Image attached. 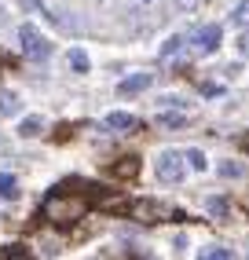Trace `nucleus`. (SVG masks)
Returning <instances> with one entry per match:
<instances>
[{
	"label": "nucleus",
	"instance_id": "nucleus-1",
	"mask_svg": "<svg viewBox=\"0 0 249 260\" xmlns=\"http://www.w3.org/2000/svg\"><path fill=\"white\" fill-rule=\"evenodd\" d=\"M88 209V198L81 194H66V187H55L51 194L44 198V216L55 223V228H70V223H77Z\"/></svg>",
	"mask_w": 249,
	"mask_h": 260
},
{
	"label": "nucleus",
	"instance_id": "nucleus-2",
	"mask_svg": "<svg viewBox=\"0 0 249 260\" xmlns=\"http://www.w3.org/2000/svg\"><path fill=\"white\" fill-rule=\"evenodd\" d=\"M19 44H22V55H26V59H33V62H41V59H48V55H51V41L44 37L37 26H29V22L19 29Z\"/></svg>",
	"mask_w": 249,
	"mask_h": 260
},
{
	"label": "nucleus",
	"instance_id": "nucleus-3",
	"mask_svg": "<svg viewBox=\"0 0 249 260\" xmlns=\"http://www.w3.org/2000/svg\"><path fill=\"white\" fill-rule=\"evenodd\" d=\"M187 172V154L180 150H162L158 154V180L162 183H180Z\"/></svg>",
	"mask_w": 249,
	"mask_h": 260
},
{
	"label": "nucleus",
	"instance_id": "nucleus-4",
	"mask_svg": "<svg viewBox=\"0 0 249 260\" xmlns=\"http://www.w3.org/2000/svg\"><path fill=\"white\" fill-rule=\"evenodd\" d=\"M220 41H224V29H220L216 22L202 26V29L191 37V44H194V51H198V55H209V51H216V48H220Z\"/></svg>",
	"mask_w": 249,
	"mask_h": 260
},
{
	"label": "nucleus",
	"instance_id": "nucleus-5",
	"mask_svg": "<svg viewBox=\"0 0 249 260\" xmlns=\"http://www.w3.org/2000/svg\"><path fill=\"white\" fill-rule=\"evenodd\" d=\"M132 216H136L139 223H158L162 216H172V213H169V205L154 202V198H143V202H136V205H132Z\"/></svg>",
	"mask_w": 249,
	"mask_h": 260
},
{
	"label": "nucleus",
	"instance_id": "nucleus-6",
	"mask_svg": "<svg viewBox=\"0 0 249 260\" xmlns=\"http://www.w3.org/2000/svg\"><path fill=\"white\" fill-rule=\"evenodd\" d=\"M150 81H154V74H132V77H124V81L117 84V92H121V95H139V92L150 88Z\"/></svg>",
	"mask_w": 249,
	"mask_h": 260
},
{
	"label": "nucleus",
	"instance_id": "nucleus-7",
	"mask_svg": "<svg viewBox=\"0 0 249 260\" xmlns=\"http://www.w3.org/2000/svg\"><path fill=\"white\" fill-rule=\"evenodd\" d=\"M110 172H114L117 180H136V176H139V158H136V154H129V158H117V161L110 165Z\"/></svg>",
	"mask_w": 249,
	"mask_h": 260
},
{
	"label": "nucleus",
	"instance_id": "nucleus-8",
	"mask_svg": "<svg viewBox=\"0 0 249 260\" xmlns=\"http://www.w3.org/2000/svg\"><path fill=\"white\" fill-rule=\"evenodd\" d=\"M106 128H114V132H132L139 128V121L132 114H124V110H114V114H106Z\"/></svg>",
	"mask_w": 249,
	"mask_h": 260
},
{
	"label": "nucleus",
	"instance_id": "nucleus-9",
	"mask_svg": "<svg viewBox=\"0 0 249 260\" xmlns=\"http://www.w3.org/2000/svg\"><path fill=\"white\" fill-rule=\"evenodd\" d=\"M44 132V121L33 114V117H22V125H19V136H26V140H33V136H41Z\"/></svg>",
	"mask_w": 249,
	"mask_h": 260
},
{
	"label": "nucleus",
	"instance_id": "nucleus-10",
	"mask_svg": "<svg viewBox=\"0 0 249 260\" xmlns=\"http://www.w3.org/2000/svg\"><path fill=\"white\" fill-rule=\"evenodd\" d=\"M0 198H19V180L11 172H0Z\"/></svg>",
	"mask_w": 249,
	"mask_h": 260
},
{
	"label": "nucleus",
	"instance_id": "nucleus-11",
	"mask_svg": "<svg viewBox=\"0 0 249 260\" xmlns=\"http://www.w3.org/2000/svg\"><path fill=\"white\" fill-rule=\"evenodd\" d=\"M11 114H19V95L0 92V117H11Z\"/></svg>",
	"mask_w": 249,
	"mask_h": 260
},
{
	"label": "nucleus",
	"instance_id": "nucleus-12",
	"mask_svg": "<svg viewBox=\"0 0 249 260\" xmlns=\"http://www.w3.org/2000/svg\"><path fill=\"white\" fill-rule=\"evenodd\" d=\"M205 209H209V216H220V220H224V216L231 213V205H227V198H220V194H212V198L205 202Z\"/></svg>",
	"mask_w": 249,
	"mask_h": 260
},
{
	"label": "nucleus",
	"instance_id": "nucleus-13",
	"mask_svg": "<svg viewBox=\"0 0 249 260\" xmlns=\"http://www.w3.org/2000/svg\"><path fill=\"white\" fill-rule=\"evenodd\" d=\"M22 256H29L26 246H0V260H22Z\"/></svg>",
	"mask_w": 249,
	"mask_h": 260
},
{
	"label": "nucleus",
	"instance_id": "nucleus-14",
	"mask_svg": "<svg viewBox=\"0 0 249 260\" xmlns=\"http://www.w3.org/2000/svg\"><path fill=\"white\" fill-rule=\"evenodd\" d=\"M70 66H74L77 74H84V70H88V55H84L81 48H74V51H70Z\"/></svg>",
	"mask_w": 249,
	"mask_h": 260
},
{
	"label": "nucleus",
	"instance_id": "nucleus-15",
	"mask_svg": "<svg viewBox=\"0 0 249 260\" xmlns=\"http://www.w3.org/2000/svg\"><path fill=\"white\" fill-rule=\"evenodd\" d=\"M198 256H202V260H227L231 249H224V246H209V249H202Z\"/></svg>",
	"mask_w": 249,
	"mask_h": 260
},
{
	"label": "nucleus",
	"instance_id": "nucleus-16",
	"mask_svg": "<svg viewBox=\"0 0 249 260\" xmlns=\"http://www.w3.org/2000/svg\"><path fill=\"white\" fill-rule=\"evenodd\" d=\"M231 22H235V26H249V0H242V4L235 8V15H231Z\"/></svg>",
	"mask_w": 249,
	"mask_h": 260
},
{
	"label": "nucleus",
	"instance_id": "nucleus-17",
	"mask_svg": "<svg viewBox=\"0 0 249 260\" xmlns=\"http://www.w3.org/2000/svg\"><path fill=\"white\" fill-rule=\"evenodd\" d=\"M180 48H183V37H169V41L162 44V59H172Z\"/></svg>",
	"mask_w": 249,
	"mask_h": 260
},
{
	"label": "nucleus",
	"instance_id": "nucleus-18",
	"mask_svg": "<svg viewBox=\"0 0 249 260\" xmlns=\"http://www.w3.org/2000/svg\"><path fill=\"white\" fill-rule=\"evenodd\" d=\"M187 161H191V169H198V172L209 169V161H205V154H202V150H187Z\"/></svg>",
	"mask_w": 249,
	"mask_h": 260
},
{
	"label": "nucleus",
	"instance_id": "nucleus-19",
	"mask_svg": "<svg viewBox=\"0 0 249 260\" xmlns=\"http://www.w3.org/2000/svg\"><path fill=\"white\" fill-rule=\"evenodd\" d=\"M158 103H162V107H180V110L187 107V103H183L180 95H162V99H158Z\"/></svg>",
	"mask_w": 249,
	"mask_h": 260
},
{
	"label": "nucleus",
	"instance_id": "nucleus-20",
	"mask_svg": "<svg viewBox=\"0 0 249 260\" xmlns=\"http://www.w3.org/2000/svg\"><path fill=\"white\" fill-rule=\"evenodd\" d=\"M220 172H224V176H242V165H235V161H224V165H220Z\"/></svg>",
	"mask_w": 249,
	"mask_h": 260
},
{
	"label": "nucleus",
	"instance_id": "nucleus-21",
	"mask_svg": "<svg viewBox=\"0 0 249 260\" xmlns=\"http://www.w3.org/2000/svg\"><path fill=\"white\" fill-rule=\"evenodd\" d=\"M238 51L249 59V33H242V37H238Z\"/></svg>",
	"mask_w": 249,
	"mask_h": 260
},
{
	"label": "nucleus",
	"instance_id": "nucleus-22",
	"mask_svg": "<svg viewBox=\"0 0 249 260\" xmlns=\"http://www.w3.org/2000/svg\"><path fill=\"white\" fill-rule=\"evenodd\" d=\"M202 92H205V95H220V84H212V81H205V84H202Z\"/></svg>",
	"mask_w": 249,
	"mask_h": 260
},
{
	"label": "nucleus",
	"instance_id": "nucleus-23",
	"mask_svg": "<svg viewBox=\"0 0 249 260\" xmlns=\"http://www.w3.org/2000/svg\"><path fill=\"white\" fill-rule=\"evenodd\" d=\"M22 4H26V8H41V0H22Z\"/></svg>",
	"mask_w": 249,
	"mask_h": 260
},
{
	"label": "nucleus",
	"instance_id": "nucleus-24",
	"mask_svg": "<svg viewBox=\"0 0 249 260\" xmlns=\"http://www.w3.org/2000/svg\"><path fill=\"white\" fill-rule=\"evenodd\" d=\"M180 4H191V0H180Z\"/></svg>",
	"mask_w": 249,
	"mask_h": 260
},
{
	"label": "nucleus",
	"instance_id": "nucleus-25",
	"mask_svg": "<svg viewBox=\"0 0 249 260\" xmlns=\"http://www.w3.org/2000/svg\"><path fill=\"white\" fill-rule=\"evenodd\" d=\"M143 4H154V0H143Z\"/></svg>",
	"mask_w": 249,
	"mask_h": 260
}]
</instances>
